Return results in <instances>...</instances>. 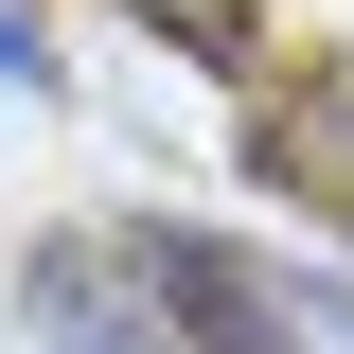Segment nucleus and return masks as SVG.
Segmentation results:
<instances>
[{
  "mask_svg": "<svg viewBox=\"0 0 354 354\" xmlns=\"http://www.w3.org/2000/svg\"><path fill=\"white\" fill-rule=\"evenodd\" d=\"M124 283H142L195 354H301V337L354 354V283H301V266L213 248V230H124Z\"/></svg>",
  "mask_w": 354,
  "mask_h": 354,
  "instance_id": "obj_1",
  "label": "nucleus"
},
{
  "mask_svg": "<svg viewBox=\"0 0 354 354\" xmlns=\"http://www.w3.org/2000/svg\"><path fill=\"white\" fill-rule=\"evenodd\" d=\"M0 88H53V36H36V0H0Z\"/></svg>",
  "mask_w": 354,
  "mask_h": 354,
  "instance_id": "obj_3",
  "label": "nucleus"
},
{
  "mask_svg": "<svg viewBox=\"0 0 354 354\" xmlns=\"http://www.w3.org/2000/svg\"><path fill=\"white\" fill-rule=\"evenodd\" d=\"M18 301H36V337H53V354H177V337H160V301L124 283V248H36V266H18Z\"/></svg>",
  "mask_w": 354,
  "mask_h": 354,
  "instance_id": "obj_2",
  "label": "nucleus"
}]
</instances>
